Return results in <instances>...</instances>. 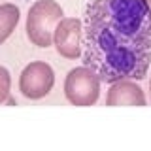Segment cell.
Instances as JSON below:
<instances>
[{"instance_id": "obj_1", "label": "cell", "mask_w": 151, "mask_h": 151, "mask_svg": "<svg viewBox=\"0 0 151 151\" xmlns=\"http://www.w3.org/2000/svg\"><path fill=\"white\" fill-rule=\"evenodd\" d=\"M83 64L102 83L140 81L151 64V12L144 0H91L83 19Z\"/></svg>"}, {"instance_id": "obj_2", "label": "cell", "mask_w": 151, "mask_h": 151, "mask_svg": "<svg viewBox=\"0 0 151 151\" xmlns=\"http://www.w3.org/2000/svg\"><path fill=\"white\" fill-rule=\"evenodd\" d=\"M63 17L64 12L60 4H57L55 0H38L30 6L27 15V38L42 49L53 45L55 27Z\"/></svg>"}, {"instance_id": "obj_3", "label": "cell", "mask_w": 151, "mask_h": 151, "mask_svg": "<svg viewBox=\"0 0 151 151\" xmlns=\"http://www.w3.org/2000/svg\"><path fill=\"white\" fill-rule=\"evenodd\" d=\"M100 78L89 66H78L68 72L64 79V96L74 106L87 108L96 104L100 96Z\"/></svg>"}, {"instance_id": "obj_4", "label": "cell", "mask_w": 151, "mask_h": 151, "mask_svg": "<svg viewBox=\"0 0 151 151\" xmlns=\"http://www.w3.org/2000/svg\"><path fill=\"white\" fill-rule=\"evenodd\" d=\"M55 85V72L44 60H32L19 76V91L25 98L40 100L47 96Z\"/></svg>"}, {"instance_id": "obj_5", "label": "cell", "mask_w": 151, "mask_h": 151, "mask_svg": "<svg viewBox=\"0 0 151 151\" xmlns=\"http://www.w3.org/2000/svg\"><path fill=\"white\" fill-rule=\"evenodd\" d=\"M53 45L60 57L68 60L78 59L83 47V23L78 17H63L55 27Z\"/></svg>"}, {"instance_id": "obj_6", "label": "cell", "mask_w": 151, "mask_h": 151, "mask_svg": "<svg viewBox=\"0 0 151 151\" xmlns=\"http://www.w3.org/2000/svg\"><path fill=\"white\" fill-rule=\"evenodd\" d=\"M145 93L134 79H117L110 83L106 106H145Z\"/></svg>"}, {"instance_id": "obj_7", "label": "cell", "mask_w": 151, "mask_h": 151, "mask_svg": "<svg viewBox=\"0 0 151 151\" xmlns=\"http://www.w3.org/2000/svg\"><path fill=\"white\" fill-rule=\"evenodd\" d=\"M19 19H21V9L15 4H2L0 6V45L13 34Z\"/></svg>"}, {"instance_id": "obj_8", "label": "cell", "mask_w": 151, "mask_h": 151, "mask_svg": "<svg viewBox=\"0 0 151 151\" xmlns=\"http://www.w3.org/2000/svg\"><path fill=\"white\" fill-rule=\"evenodd\" d=\"M9 93H12V76L8 68L0 66V104L9 100Z\"/></svg>"}, {"instance_id": "obj_9", "label": "cell", "mask_w": 151, "mask_h": 151, "mask_svg": "<svg viewBox=\"0 0 151 151\" xmlns=\"http://www.w3.org/2000/svg\"><path fill=\"white\" fill-rule=\"evenodd\" d=\"M145 4H147V8H149V12H151V0H144Z\"/></svg>"}, {"instance_id": "obj_10", "label": "cell", "mask_w": 151, "mask_h": 151, "mask_svg": "<svg viewBox=\"0 0 151 151\" xmlns=\"http://www.w3.org/2000/svg\"><path fill=\"white\" fill-rule=\"evenodd\" d=\"M149 93H151V79H149Z\"/></svg>"}]
</instances>
